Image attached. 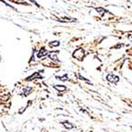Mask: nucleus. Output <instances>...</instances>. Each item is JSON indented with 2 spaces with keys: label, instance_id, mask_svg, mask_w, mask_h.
Instances as JSON below:
<instances>
[{
  "label": "nucleus",
  "instance_id": "f257e3e1",
  "mask_svg": "<svg viewBox=\"0 0 132 132\" xmlns=\"http://www.w3.org/2000/svg\"><path fill=\"white\" fill-rule=\"evenodd\" d=\"M84 55H85V53H84V50L82 48H79L77 49V50L73 53V56L75 57V58H77V59L79 60H82L84 57Z\"/></svg>",
  "mask_w": 132,
  "mask_h": 132
},
{
  "label": "nucleus",
  "instance_id": "f03ea898",
  "mask_svg": "<svg viewBox=\"0 0 132 132\" xmlns=\"http://www.w3.org/2000/svg\"><path fill=\"white\" fill-rule=\"evenodd\" d=\"M106 79H107L108 81L114 82V83H117V82H118V80H119L118 77H117V76H114V75H112V74L108 75Z\"/></svg>",
  "mask_w": 132,
  "mask_h": 132
},
{
  "label": "nucleus",
  "instance_id": "7ed1b4c3",
  "mask_svg": "<svg viewBox=\"0 0 132 132\" xmlns=\"http://www.w3.org/2000/svg\"><path fill=\"white\" fill-rule=\"evenodd\" d=\"M47 54H48V52H47L46 50L44 48H42L41 50L38 52V54H37V57L38 58H41V57H43V56H44V55H46Z\"/></svg>",
  "mask_w": 132,
  "mask_h": 132
},
{
  "label": "nucleus",
  "instance_id": "20e7f679",
  "mask_svg": "<svg viewBox=\"0 0 132 132\" xmlns=\"http://www.w3.org/2000/svg\"><path fill=\"white\" fill-rule=\"evenodd\" d=\"M55 89H56L57 90H61V92H64V90H66V88H65L64 86H60V85H55Z\"/></svg>",
  "mask_w": 132,
  "mask_h": 132
},
{
  "label": "nucleus",
  "instance_id": "39448f33",
  "mask_svg": "<svg viewBox=\"0 0 132 132\" xmlns=\"http://www.w3.org/2000/svg\"><path fill=\"white\" fill-rule=\"evenodd\" d=\"M56 54H57V52H55V54H54V53H51V54H50V58H51V59L58 60V58L56 57Z\"/></svg>",
  "mask_w": 132,
  "mask_h": 132
},
{
  "label": "nucleus",
  "instance_id": "423d86ee",
  "mask_svg": "<svg viewBox=\"0 0 132 132\" xmlns=\"http://www.w3.org/2000/svg\"><path fill=\"white\" fill-rule=\"evenodd\" d=\"M63 125H64L67 128H73V125H72V124L68 123V122H64V123H63Z\"/></svg>",
  "mask_w": 132,
  "mask_h": 132
},
{
  "label": "nucleus",
  "instance_id": "0eeeda50",
  "mask_svg": "<svg viewBox=\"0 0 132 132\" xmlns=\"http://www.w3.org/2000/svg\"><path fill=\"white\" fill-rule=\"evenodd\" d=\"M96 10L97 11H100V13H101V14H104V12H106V11L104 10V9H101V7H99V9H96Z\"/></svg>",
  "mask_w": 132,
  "mask_h": 132
},
{
  "label": "nucleus",
  "instance_id": "6e6552de",
  "mask_svg": "<svg viewBox=\"0 0 132 132\" xmlns=\"http://www.w3.org/2000/svg\"><path fill=\"white\" fill-rule=\"evenodd\" d=\"M50 45H51V46H57V45H59V42L50 43Z\"/></svg>",
  "mask_w": 132,
  "mask_h": 132
},
{
  "label": "nucleus",
  "instance_id": "1a4fd4ad",
  "mask_svg": "<svg viewBox=\"0 0 132 132\" xmlns=\"http://www.w3.org/2000/svg\"><path fill=\"white\" fill-rule=\"evenodd\" d=\"M59 79H62V80H66V79H67V76H64L63 78H60Z\"/></svg>",
  "mask_w": 132,
  "mask_h": 132
}]
</instances>
